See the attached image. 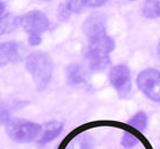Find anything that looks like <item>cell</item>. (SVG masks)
Here are the masks:
<instances>
[{
	"label": "cell",
	"mask_w": 160,
	"mask_h": 149,
	"mask_svg": "<svg viewBox=\"0 0 160 149\" xmlns=\"http://www.w3.org/2000/svg\"><path fill=\"white\" fill-rule=\"evenodd\" d=\"M115 50V41L107 33L89 40L85 52L88 66L92 71H102L110 64V53Z\"/></svg>",
	"instance_id": "6da1fadb"
},
{
	"label": "cell",
	"mask_w": 160,
	"mask_h": 149,
	"mask_svg": "<svg viewBox=\"0 0 160 149\" xmlns=\"http://www.w3.org/2000/svg\"><path fill=\"white\" fill-rule=\"evenodd\" d=\"M25 68L32 77L38 91H43L49 85L53 71V62L43 51L31 52L25 59Z\"/></svg>",
	"instance_id": "7a4b0ae2"
},
{
	"label": "cell",
	"mask_w": 160,
	"mask_h": 149,
	"mask_svg": "<svg viewBox=\"0 0 160 149\" xmlns=\"http://www.w3.org/2000/svg\"><path fill=\"white\" fill-rule=\"evenodd\" d=\"M41 129L42 125L37 122L25 119H12V121L6 124V133L15 142L28 143L37 141Z\"/></svg>",
	"instance_id": "3957f363"
},
{
	"label": "cell",
	"mask_w": 160,
	"mask_h": 149,
	"mask_svg": "<svg viewBox=\"0 0 160 149\" xmlns=\"http://www.w3.org/2000/svg\"><path fill=\"white\" fill-rule=\"evenodd\" d=\"M136 85L145 97L160 103V71L153 68L142 70L138 75Z\"/></svg>",
	"instance_id": "277c9868"
},
{
	"label": "cell",
	"mask_w": 160,
	"mask_h": 149,
	"mask_svg": "<svg viewBox=\"0 0 160 149\" xmlns=\"http://www.w3.org/2000/svg\"><path fill=\"white\" fill-rule=\"evenodd\" d=\"M109 81L120 98H127L132 91V76L126 64H117L109 71Z\"/></svg>",
	"instance_id": "5b68a950"
},
{
	"label": "cell",
	"mask_w": 160,
	"mask_h": 149,
	"mask_svg": "<svg viewBox=\"0 0 160 149\" xmlns=\"http://www.w3.org/2000/svg\"><path fill=\"white\" fill-rule=\"evenodd\" d=\"M49 24L47 15L40 10H33L19 17V26L28 34H41L49 28Z\"/></svg>",
	"instance_id": "8992f818"
},
{
	"label": "cell",
	"mask_w": 160,
	"mask_h": 149,
	"mask_svg": "<svg viewBox=\"0 0 160 149\" xmlns=\"http://www.w3.org/2000/svg\"><path fill=\"white\" fill-rule=\"evenodd\" d=\"M26 46L22 42H0V67L19 62L26 57Z\"/></svg>",
	"instance_id": "52a82bcc"
},
{
	"label": "cell",
	"mask_w": 160,
	"mask_h": 149,
	"mask_svg": "<svg viewBox=\"0 0 160 149\" xmlns=\"http://www.w3.org/2000/svg\"><path fill=\"white\" fill-rule=\"evenodd\" d=\"M83 32L88 40L106 34L107 30H106L105 17L99 14H94L88 17L83 24Z\"/></svg>",
	"instance_id": "ba28073f"
},
{
	"label": "cell",
	"mask_w": 160,
	"mask_h": 149,
	"mask_svg": "<svg viewBox=\"0 0 160 149\" xmlns=\"http://www.w3.org/2000/svg\"><path fill=\"white\" fill-rule=\"evenodd\" d=\"M62 129H64L62 122L57 121V120L48 121L42 125V129H41L40 136L37 140V143L40 147L46 146L47 143L51 142L53 139H56L59 134L62 133Z\"/></svg>",
	"instance_id": "9c48e42d"
},
{
	"label": "cell",
	"mask_w": 160,
	"mask_h": 149,
	"mask_svg": "<svg viewBox=\"0 0 160 149\" xmlns=\"http://www.w3.org/2000/svg\"><path fill=\"white\" fill-rule=\"evenodd\" d=\"M93 140L85 133H76L73 137L69 136L62 149H92Z\"/></svg>",
	"instance_id": "30bf717a"
},
{
	"label": "cell",
	"mask_w": 160,
	"mask_h": 149,
	"mask_svg": "<svg viewBox=\"0 0 160 149\" xmlns=\"http://www.w3.org/2000/svg\"><path fill=\"white\" fill-rule=\"evenodd\" d=\"M68 85L78 86L85 82V71L78 63H71L66 69Z\"/></svg>",
	"instance_id": "8fae6325"
},
{
	"label": "cell",
	"mask_w": 160,
	"mask_h": 149,
	"mask_svg": "<svg viewBox=\"0 0 160 149\" xmlns=\"http://www.w3.org/2000/svg\"><path fill=\"white\" fill-rule=\"evenodd\" d=\"M19 26V17L14 14L0 16V36L10 33Z\"/></svg>",
	"instance_id": "7c38bea8"
},
{
	"label": "cell",
	"mask_w": 160,
	"mask_h": 149,
	"mask_svg": "<svg viewBox=\"0 0 160 149\" xmlns=\"http://www.w3.org/2000/svg\"><path fill=\"white\" fill-rule=\"evenodd\" d=\"M127 124L131 125L132 128L138 129V130H145L148 127V115L145 112H140L135 113L134 115H132L127 121Z\"/></svg>",
	"instance_id": "4fadbf2b"
},
{
	"label": "cell",
	"mask_w": 160,
	"mask_h": 149,
	"mask_svg": "<svg viewBox=\"0 0 160 149\" xmlns=\"http://www.w3.org/2000/svg\"><path fill=\"white\" fill-rule=\"evenodd\" d=\"M143 14L148 18L160 17V0H147L143 5Z\"/></svg>",
	"instance_id": "5bb4252c"
},
{
	"label": "cell",
	"mask_w": 160,
	"mask_h": 149,
	"mask_svg": "<svg viewBox=\"0 0 160 149\" xmlns=\"http://www.w3.org/2000/svg\"><path fill=\"white\" fill-rule=\"evenodd\" d=\"M65 3L72 14H80L84 12L85 8H88V0H67Z\"/></svg>",
	"instance_id": "9a60e30c"
},
{
	"label": "cell",
	"mask_w": 160,
	"mask_h": 149,
	"mask_svg": "<svg viewBox=\"0 0 160 149\" xmlns=\"http://www.w3.org/2000/svg\"><path fill=\"white\" fill-rule=\"evenodd\" d=\"M136 141H138V139H136L135 136H133V134L127 133L126 132V133L123 134L122 140H120V143H122V146H123L124 148L131 149L136 145Z\"/></svg>",
	"instance_id": "2e32d148"
},
{
	"label": "cell",
	"mask_w": 160,
	"mask_h": 149,
	"mask_svg": "<svg viewBox=\"0 0 160 149\" xmlns=\"http://www.w3.org/2000/svg\"><path fill=\"white\" fill-rule=\"evenodd\" d=\"M72 12L71 10L68 9V7L66 6V3H62L58 8V12H57V16H58L59 21H68L69 17H71Z\"/></svg>",
	"instance_id": "e0dca14e"
},
{
	"label": "cell",
	"mask_w": 160,
	"mask_h": 149,
	"mask_svg": "<svg viewBox=\"0 0 160 149\" xmlns=\"http://www.w3.org/2000/svg\"><path fill=\"white\" fill-rule=\"evenodd\" d=\"M12 121L10 111L6 106H0V124H8Z\"/></svg>",
	"instance_id": "ac0fdd59"
},
{
	"label": "cell",
	"mask_w": 160,
	"mask_h": 149,
	"mask_svg": "<svg viewBox=\"0 0 160 149\" xmlns=\"http://www.w3.org/2000/svg\"><path fill=\"white\" fill-rule=\"evenodd\" d=\"M28 44L31 46H38L42 42V37H41V34L37 33H32L28 34Z\"/></svg>",
	"instance_id": "d6986e66"
},
{
	"label": "cell",
	"mask_w": 160,
	"mask_h": 149,
	"mask_svg": "<svg viewBox=\"0 0 160 149\" xmlns=\"http://www.w3.org/2000/svg\"><path fill=\"white\" fill-rule=\"evenodd\" d=\"M108 0H88V7L91 8H96V7H101L103 6Z\"/></svg>",
	"instance_id": "ffe728a7"
},
{
	"label": "cell",
	"mask_w": 160,
	"mask_h": 149,
	"mask_svg": "<svg viewBox=\"0 0 160 149\" xmlns=\"http://www.w3.org/2000/svg\"><path fill=\"white\" fill-rule=\"evenodd\" d=\"M5 8H6V5H5L2 1H0V16L3 14V12H5Z\"/></svg>",
	"instance_id": "44dd1931"
},
{
	"label": "cell",
	"mask_w": 160,
	"mask_h": 149,
	"mask_svg": "<svg viewBox=\"0 0 160 149\" xmlns=\"http://www.w3.org/2000/svg\"><path fill=\"white\" fill-rule=\"evenodd\" d=\"M157 54L160 59V42H159V44H158V48H157Z\"/></svg>",
	"instance_id": "7402d4cb"
},
{
	"label": "cell",
	"mask_w": 160,
	"mask_h": 149,
	"mask_svg": "<svg viewBox=\"0 0 160 149\" xmlns=\"http://www.w3.org/2000/svg\"><path fill=\"white\" fill-rule=\"evenodd\" d=\"M39 1H51V0H39Z\"/></svg>",
	"instance_id": "603a6c76"
},
{
	"label": "cell",
	"mask_w": 160,
	"mask_h": 149,
	"mask_svg": "<svg viewBox=\"0 0 160 149\" xmlns=\"http://www.w3.org/2000/svg\"><path fill=\"white\" fill-rule=\"evenodd\" d=\"M131 1H134V0H131Z\"/></svg>",
	"instance_id": "cb8c5ba5"
}]
</instances>
